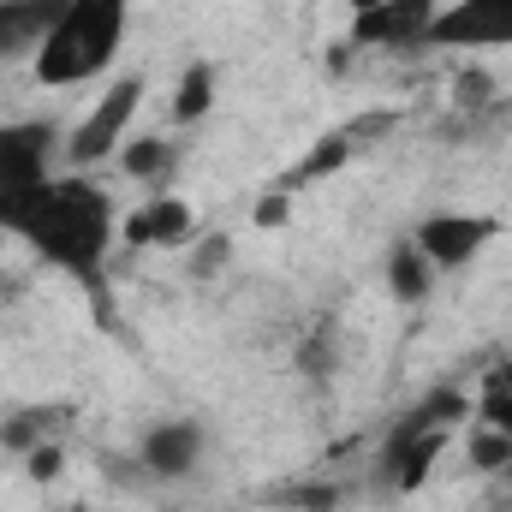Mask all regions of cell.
<instances>
[{"mask_svg":"<svg viewBox=\"0 0 512 512\" xmlns=\"http://www.w3.org/2000/svg\"><path fill=\"white\" fill-rule=\"evenodd\" d=\"M0 233L30 245L36 262L78 280L96 304H108V251H114L120 215H114V197L90 173H60V179L48 173L42 185L6 191L0 197Z\"/></svg>","mask_w":512,"mask_h":512,"instance_id":"cell-1","label":"cell"},{"mask_svg":"<svg viewBox=\"0 0 512 512\" xmlns=\"http://www.w3.org/2000/svg\"><path fill=\"white\" fill-rule=\"evenodd\" d=\"M131 30V0H66V18L54 24L48 48L36 54V84L48 90H72L102 78Z\"/></svg>","mask_w":512,"mask_h":512,"instance_id":"cell-2","label":"cell"},{"mask_svg":"<svg viewBox=\"0 0 512 512\" xmlns=\"http://www.w3.org/2000/svg\"><path fill=\"white\" fill-rule=\"evenodd\" d=\"M465 417H471V399L453 393V387H435L429 399H417V405L387 429L382 453H376V477H382L393 495H417Z\"/></svg>","mask_w":512,"mask_h":512,"instance_id":"cell-3","label":"cell"},{"mask_svg":"<svg viewBox=\"0 0 512 512\" xmlns=\"http://www.w3.org/2000/svg\"><path fill=\"white\" fill-rule=\"evenodd\" d=\"M143 96H149V84H143L137 72L114 78V84L102 90V102H96V108L78 120V131L66 137V161H72L78 173H90V167L114 161V155H120V143L131 137V120H137Z\"/></svg>","mask_w":512,"mask_h":512,"instance_id":"cell-4","label":"cell"},{"mask_svg":"<svg viewBox=\"0 0 512 512\" xmlns=\"http://www.w3.org/2000/svg\"><path fill=\"white\" fill-rule=\"evenodd\" d=\"M423 48H453V54L512 48V0H447V6H435Z\"/></svg>","mask_w":512,"mask_h":512,"instance_id":"cell-5","label":"cell"},{"mask_svg":"<svg viewBox=\"0 0 512 512\" xmlns=\"http://www.w3.org/2000/svg\"><path fill=\"white\" fill-rule=\"evenodd\" d=\"M60 143H66L60 120H0V197L42 185L54 173Z\"/></svg>","mask_w":512,"mask_h":512,"instance_id":"cell-6","label":"cell"},{"mask_svg":"<svg viewBox=\"0 0 512 512\" xmlns=\"http://www.w3.org/2000/svg\"><path fill=\"white\" fill-rule=\"evenodd\" d=\"M501 239V221L495 215H465V209H441V215H429L417 233H411V245L435 262V274H447V268H471L483 245H495Z\"/></svg>","mask_w":512,"mask_h":512,"instance_id":"cell-7","label":"cell"},{"mask_svg":"<svg viewBox=\"0 0 512 512\" xmlns=\"http://www.w3.org/2000/svg\"><path fill=\"white\" fill-rule=\"evenodd\" d=\"M203 453H209L203 423L173 417V423H155V429L137 441V471H143L149 483H179V477H191V471L203 465Z\"/></svg>","mask_w":512,"mask_h":512,"instance_id":"cell-8","label":"cell"},{"mask_svg":"<svg viewBox=\"0 0 512 512\" xmlns=\"http://www.w3.org/2000/svg\"><path fill=\"white\" fill-rule=\"evenodd\" d=\"M435 18V0H364L352 18L358 48H423Z\"/></svg>","mask_w":512,"mask_h":512,"instance_id":"cell-9","label":"cell"},{"mask_svg":"<svg viewBox=\"0 0 512 512\" xmlns=\"http://www.w3.org/2000/svg\"><path fill=\"white\" fill-rule=\"evenodd\" d=\"M66 18V0H0V66H36L54 24Z\"/></svg>","mask_w":512,"mask_h":512,"instance_id":"cell-10","label":"cell"},{"mask_svg":"<svg viewBox=\"0 0 512 512\" xmlns=\"http://www.w3.org/2000/svg\"><path fill=\"white\" fill-rule=\"evenodd\" d=\"M120 233H126L131 245H161V251H173V245L191 239V203H185V197H155V203L131 209L126 221H120Z\"/></svg>","mask_w":512,"mask_h":512,"instance_id":"cell-11","label":"cell"},{"mask_svg":"<svg viewBox=\"0 0 512 512\" xmlns=\"http://www.w3.org/2000/svg\"><path fill=\"white\" fill-rule=\"evenodd\" d=\"M429 286H435V262L417 251L411 239H399V245L387 251V292H393L399 304H417V298H429Z\"/></svg>","mask_w":512,"mask_h":512,"instance_id":"cell-12","label":"cell"},{"mask_svg":"<svg viewBox=\"0 0 512 512\" xmlns=\"http://www.w3.org/2000/svg\"><path fill=\"white\" fill-rule=\"evenodd\" d=\"M215 90H221V72L209 60H191L179 90H173V126H197L209 108H215Z\"/></svg>","mask_w":512,"mask_h":512,"instance_id":"cell-13","label":"cell"},{"mask_svg":"<svg viewBox=\"0 0 512 512\" xmlns=\"http://www.w3.org/2000/svg\"><path fill=\"white\" fill-rule=\"evenodd\" d=\"M471 411H477V423H489V429L512 435V358H495V364L483 370Z\"/></svg>","mask_w":512,"mask_h":512,"instance_id":"cell-14","label":"cell"},{"mask_svg":"<svg viewBox=\"0 0 512 512\" xmlns=\"http://www.w3.org/2000/svg\"><path fill=\"white\" fill-rule=\"evenodd\" d=\"M352 149H358V131H334V137H322V143H316V149H310V155H304V161H298L286 179H280V185H286V191H298V185H316V179H328L340 161H352Z\"/></svg>","mask_w":512,"mask_h":512,"instance_id":"cell-15","label":"cell"},{"mask_svg":"<svg viewBox=\"0 0 512 512\" xmlns=\"http://www.w3.org/2000/svg\"><path fill=\"white\" fill-rule=\"evenodd\" d=\"M114 161L126 167L131 179H167V167H173V143H167V137H126Z\"/></svg>","mask_w":512,"mask_h":512,"instance_id":"cell-16","label":"cell"},{"mask_svg":"<svg viewBox=\"0 0 512 512\" xmlns=\"http://www.w3.org/2000/svg\"><path fill=\"white\" fill-rule=\"evenodd\" d=\"M298 370H304L310 382H328V376L340 370V334H334V322H322V328L298 346Z\"/></svg>","mask_w":512,"mask_h":512,"instance_id":"cell-17","label":"cell"},{"mask_svg":"<svg viewBox=\"0 0 512 512\" xmlns=\"http://www.w3.org/2000/svg\"><path fill=\"white\" fill-rule=\"evenodd\" d=\"M471 465H477V471H512V435L477 423V429H471Z\"/></svg>","mask_w":512,"mask_h":512,"instance_id":"cell-18","label":"cell"},{"mask_svg":"<svg viewBox=\"0 0 512 512\" xmlns=\"http://www.w3.org/2000/svg\"><path fill=\"white\" fill-rule=\"evenodd\" d=\"M459 96H465V114H477L483 102H495V84L489 78H459Z\"/></svg>","mask_w":512,"mask_h":512,"instance_id":"cell-19","label":"cell"}]
</instances>
